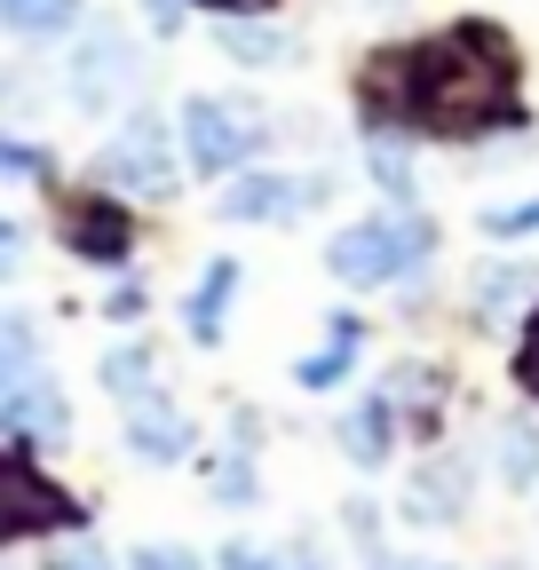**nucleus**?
Returning <instances> with one entry per match:
<instances>
[{"label":"nucleus","mask_w":539,"mask_h":570,"mask_svg":"<svg viewBox=\"0 0 539 570\" xmlns=\"http://www.w3.org/2000/svg\"><path fill=\"white\" fill-rule=\"evenodd\" d=\"M357 104L373 127H413L437 142H484L523 127V56L492 17H460L429 40L381 48L357 71Z\"/></svg>","instance_id":"obj_1"},{"label":"nucleus","mask_w":539,"mask_h":570,"mask_svg":"<svg viewBox=\"0 0 539 570\" xmlns=\"http://www.w3.org/2000/svg\"><path fill=\"white\" fill-rule=\"evenodd\" d=\"M429 254H437V223L404 206V214H365V223H350L325 246V269L342 285H396V277H413Z\"/></svg>","instance_id":"obj_2"},{"label":"nucleus","mask_w":539,"mask_h":570,"mask_svg":"<svg viewBox=\"0 0 539 570\" xmlns=\"http://www.w3.org/2000/svg\"><path fill=\"white\" fill-rule=\"evenodd\" d=\"M175 135H183L190 175H207V183H231L238 167H254V159L270 151V119H262L246 96H190Z\"/></svg>","instance_id":"obj_3"},{"label":"nucleus","mask_w":539,"mask_h":570,"mask_svg":"<svg viewBox=\"0 0 539 570\" xmlns=\"http://www.w3.org/2000/svg\"><path fill=\"white\" fill-rule=\"evenodd\" d=\"M96 175L119 190V198H175L183 167H175V135L159 111H127L111 127V142L96 151Z\"/></svg>","instance_id":"obj_4"},{"label":"nucleus","mask_w":539,"mask_h":570,"mask_svg":"<svg viewBox=\"0 0 539 570\" xmlns=\"http://www.w3.org/2000/svg\"><path fill=\"white\" fill-rule=\"evenodd\" d=\"M48 531H80V499L63 491L48 468L17 452H0V547H17V539H48Z\"/></svg>","instance_id":"obj_5"},{"label":"nucleus","mask_w":539,"mask_h":570,"mask_svg":"<svg viewBox=\"0 0 539 570\" xmlns=\"http://www.w3.org/2000/svg\"><path fill=\"white\" fill-rule=\"evenodd\" d=\"M135 88V48L111 17H80V48H72V104L80 111H111Z\"/></svg>","instance_id":"obj_6"},{"label":"nucleus","mask_w":539,"mask_h":570,"mask_svg":"<svg viewBox=\"0 0 539 570\" xmlns=\"http://www.w3.org/2000/svg\"><path fill=\"white\" fill-rule=\"evenodd\" d=\"M325 198V175H278V167H270V175H231L223 183V198H215V214H223V223H302V214Z\"/></svg>","instance_id":"obj_7"},{"label":"nucleus","mask_w":539,"mask_h":570,"mask_svg":"<svg viewBox=\"0 0 539 570\" xmlns=\"http://www.w3.org/2000/svg\"><path fill=\"white\" fill-rule=\"evenodd\" d=\"M190 444H198V428L175 396H159V389L127 396V452L144 468H175V460H190Z\"/></svg>","instance_id":"obj_8"},{"label":"nucleus","mask_w":539,"mask_h":570,"mask_svg":"<svg viewBox=\"0 0 539 570\" xmlns=\"http://www.w3.org/2000/svg\"><path fill=\"white\" fill-rule=\"evenodd\" d=\"M63 246H72L80 262H104V269H119L127 254H135V214L119 206V198H72L63 206Z\"/></svg>","instance_id":"obj_9"},{"label":"nucleus","mask_w":539,"mask_h":570,"mask_svg":"<svg viewBox=\"0 0 539 570\" xmlns=\"http://www.w3.org/2000/svg\"><path fill=\"white\" fill-rule=\"evenodd\" d=\"M63 428H72V412H63V389L48 373H24L9 396H0V436H17V444H63Z\"/></svg>","instance_id":"obj_10"},{"label":"nucleus","mask_w":539,"mask_h":570,"mask_svg":"<svg viewBox=\"0 0 539 570\" xmlns=\"http://www.w3.org/2000/svg\"><path fill=\"white\" fill-rule=\"evenodd\" d=\"M231 294H238V262L215 254L207 277H198V285H190V302H183V333H190L198 348H215V341H223V325H231Z\"/></svg>","instance_id":"obj_11"},{"label":"nucleus","mask_w":539,"mask_h":570,"mask_svg":"<svg viewBox=\"0 0 539 570\" xmlns=\"http://www.w3.org/2000/svg\"><path fill=\"white\" fill-rule=\"evenodd\" d=\"M468 302H477V317H516L539 302V262H484L477 277H468Z\"/></svg>","instance_id":"obj_12"},{"label":"nucleus","mask_w":539,"mask_h":570,"mask_svg":"<svg viewBox=\"0 0 539 570\" xmlns=\"http://www.w3.org/2000/svg\"><path fill=\"white\" fill-rule=\"evenodd\" d=\"M460 508H468V460H429L413 475V491H404L413 523H460Z\"/></svg>","instance_id":"obj_13"},{"label":"nucleus","mask_w":539,"mask_h":570,"mask_svg":"<svg viewBox=\"0 0 539 570\" xmlns=\"http://www.w3.org/2000/svg\"><path fill=\"white\" fill-rule=\"evenodd\" d=\"M389 420H396V396L381 389V396L350 404V412H342V428H333V436H342V452H350L357 468H381V460L396 452V428H389Z\"/></svg>","instance_id":"obj_14"},{"label":"nucleus","mask_w":539,"mask_h":570,"mask_svg":"<svg viewBox=\"0 0 539 570\" xmlns=\"http://www.w3.org/2000/svg\"><path fill=\"white\" fill-rule=\"evenodd\" d=\"M215 48H223L231 63H254V71H262V63H294V56H302V40H294V32L254 24V17H223V24H215Z\"/></svg>","instance_id":"obj_15"},{"label":"nucleus","mask_w":539,"mask_h":570,"mask_svg":"<svg viewBox=\"0 0 539 570\" xmlns=\"http://www.w3.org/2000/svg\"><path fill=\"white\" fill-rule=\"evenodd\" d=\"M0 24L17 40H56L80 24V0H0Z\"/></svg>","instance_id":"obj_16"},{"label":"nucleus","mask_w":539,"mask_h":570,"mask_svg":"<svg viewBox=\"0 0 539 570\" xmlns=\"http://www.w3.org/2000/svg\"><path fill=\"white\" fill-rule=\"evenodd\" d=\"M350 365H357V317H333V341L317 356H302L294 381L302 389H333V381H350Z\"/></svg>","instance_id":"obj_17"},{"label":"nucleus","mask_w":539,"mask_h":570,"mask_svg":"<svg viewBox=\"0 0 539 570\" xmlns=\"http://www.w3.org/2000/svg\"><path fill=\"white\" fill-rule=\"evenodd\" d=\"M365 167H373V183H381L389 198H413V159H404V135L365 127Z\"/></svg>","instance_id":"obj_18"},{"label":"nucleus","mask_w":539,"mask_h":570,"mask_svg":"<svg viewBox=\"0 0 539 570\" xmlns=\"http://www.w3.org/2000/svg\"><path fill=\"white\" fill-rule=\"evenodd\" d=\"M500 475H508V491H531L539 483V428L531 420H508L500 428Z\"/></svg>","instance_id":"obj_19"},{"label":"nucleus","mask_w":539,"mask_h":570,"mask_svg":"<svg viewBox=\"0 0 539 570\" xmlns=\"http://www.w3.org/2000/svg\"><path fill=\"white\" fill-rule=\"evenodd\" d=\"M223 570H325L310 547H254V539H231L223 547Z\"/></svg>","instance_id":"obj_20"},{"label":"nucleus","mask_w":539,"mask_h":570,"mask_svg":"<svg viewBox=\"0 0 539 570\" xmlns=\"http://www.w3.org/2000/svg\"><path fill=\"white\" fill-rule=\"evenodd\" d=\"M104 389L127 404V396H144V389H159V373H151V348H111L104 356Z\"/></svg>","instance_id":"obj_21"},{"label":"nucleus","mask_w":539,"mask_h":570,"mask_svg":"<svg viewBox=\"0 0 539 570\" xmlns=\"http://www.w3.org/2000/svg\"><path fill=\"white\" fill-rule=\"evenodd\" d=\"M40 175H48L40 142H9V135H0V183H40Z\"/></svg>","instance_id":"obj_22"},{"label":"nucleus","mask_w":539,"mask_h":570,"mask_svg":"<svg viewBox=\"0 0 539 570\" xmlns=\"http://www.w3.org/2000/svg\"><path fill=\"white\" fill-rule=\"evenodd\" d=\"M215 499H223V508H246V499H254V468H246V452H223V460H215Z\"/></svg>","instance_id":"obj_23"},{"label":"nucleus","mask_w":539,"mask_h":570,"mask_svg":"<svg viewBox=\"0 0 539 570\" xmlns=\"http://www.w3.org/2000/svg\"><path fill=\"white\" fill-rule=\"evenodd\" d=\"M516 389L539 404V302L523 309V341H516Z\"/></svg>","instance_id":"obj_24"},{"label":"nucleus","mask_w":539,"mask_h":570,"mask_svg":"<svg viewBox=\"0 0 539 570\" xmlns=\"http://www.w3.org/2000/svg\"><path fill=\"white\" fill-rule=\"evenodd\" d=\"M531 230H539V198H516V206L484 214V238H531Z\"/></svg>","instance_id":"obj_25"},{"label":"nucleus","mask_w":539,"mask_h":570,"mask_svg":"<svg viewBox=\"0 0 539 570\" xmlns=\"http://www.w3.org/2000/svg\"><path fill=\"white\" fill-rule=\"evenodd\" d=\"M127 570H207V562H198L190 547H135Z\"/></svg>","instance_id":"obj_26"},{"label":"nucleus","mask_w":539,"mask_h":570,"mask_svg":"<svg viewBox=\"0 0 539 570\" xmlns=\"http://www.w3.org/2000/svg\"><path fill=\"white\" fill-rule=\"evenodd\" d=\"M135 9H144V24L167 40V32H183V9H190V0H135Z\"/></svg>","instance_id":"obj_27"},{"label":"nucleus","mask_w":539,"mask_h":570,"mask_svg":"<svg viewBox=\"0 0 539 570\" xmlns=\"http://www.w3.org/2000/svg\"><path fill=\"white\" fill-rule=\"evenodd\" d=\"M190 9H207V17H270L278 0H190Z\"/></svg>","instance_id":"obj_28"},{"label":"nucleus","mask_w":539,"mask_h":570,"mask_svg":"<svg viewBox=\"0 0 539 570\" xmlns=\"http://www.w3.org/2000/svg\"><path fill=\"white\" fill-rule=\"evenodd\" d=\"M17 262H24V230L0 214V277H17Z\"/></svg>","instance_id":"obj_29"},{"label":"nucleus","mask_w":539,"mask_h":570,"mask_svg":"<svg viewBox=\"0 0 539 570\" xmlns=\"http://www.w3.org/2000/svg\"><path fill=\"white\" fill-rule=\"evenodd\" d=\"M365 570H444V562H429V554H389V547H373V554H365Z\"/></svg>","instance_id":"obj_30"},{"label":"nucleus","mask_w":539,"mask_h":570,"mask_svg":"<svg viewBox=\"0 0 539 570\" xmlns=\"http://www.w3.org/2000/svg\"><path fill=\"white\" fill-rule=\"evenodd\" d=\"M104 309H111V317H144V294H135V285H119V294H111Z\"/></svg>","instance_id":"obj_31"},{"label":"nucleus","mask_w":539,"mask_h":570,"mask_svg":"<svg viewBox=\"0 0 539 570\" xmlns=\"http://www.w3.org/2000/svg\"><path fill=\"white\" fill-rule=\"evenodd\" d=\"M56 570H111V562H104V554H96V547H80V554H63V562H56Z\"/></svg>","instance_id":"obj_32"},{"label":"nucleus","mask_w":539,"mask_h":570,"mask_svg":"<svg viewBox=\"0 0 539 570\" xmlns=\"http://www.w3.org/2000/svg\"><path fill=\"white\" fill-rule=\"evenodd\" d=\"M500 570H516V562H500Z\"/></svg>","instance_id":"obj_33"}]
</instances>
